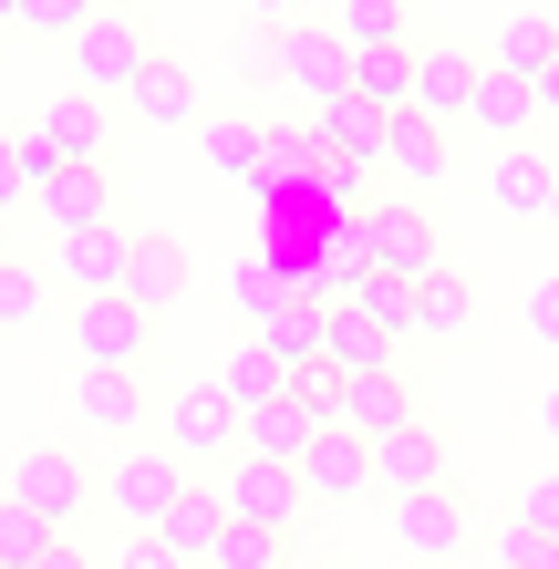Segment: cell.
<instances>
[{"label":"cell","instance_id":"obj_1","mask_svg":"<svg viewBox=\"0 0 559 569\" xmlns=\"http://www.w3.org/2000/svg\"><path fill=\"white\" fill-rule=\"evenodd\" d=\"M0 497H11V508H31L52 539H62L83 508H104V487H93V466H83L73 446H21V456H11V477H0Z\"/></svg>","mask_w":559,"mask_h":569},{"label":"cell","instance_id":"obj_2","mask_svg":"<svg viewBox=\"0 0 559 569\" xmlns=\"http://www.w3.org/2000/svg\"><path fill=\"white\" fill-rule=\"evenodd\" d=\"M208 497H218L228 528H259V539H280V549H290V528L311 518L301 508V477H290V466H259V456H228L218 477H208Z\"/></svg>","mask_w":559,"mask_h":569},{"label":"cell","instance_id":"obj_3","mask_svg":"<svg viewBox=\"0 0 559 569\" xmlns=\"http://www.w3.org/2000/svg\"><path fill=\"white\" fill-rule=\"evenodd\" d=\"M187 487H197V477H187L167 446H124V456L104 466V508L124 518V539H156V528H167V508H177Z\"/></svg>","mask_w":559,"mask_h":569},{"label":"cell","instance_id":"obj_4","mask_svg":"<svg viewBox=\"0 0 559 569\" xmlns=\"http://www.w3.org/2000/svg\"><path fill=\"white\" fill-rule=\"evenodd\" d=\"M363 259H373V280H425V270H446V249H436V218L415 208V197H373L363 208Z\"/></svg>","mask_w":559,"mask_h":569},{"label":"cell","instance_id":"obj_5","mask_svg":"<svg viewBox=\"0 0 559 569\" xmlns=\"http://www.w3.org/2000/svg\"><path fill=\"white\" fill-rule=\"evenodd\" d=\"M156 446H167L187 477H218V466L239 456V405H228L218 383H197V393H177V405H167V435H156Z\"/></svg>","mask_w":559,"mask_h":569},{"label":"cell","instance_id":"obj_6","mask_svg":"<svg viewBox=\"0 0 559 569\" xmlns=\"http://www.w3.org/2000/svg\"><path fill=\"white\" fill-rule=\"evenodd\" d=\"M270 62H280L290 93H311V114L352 93V52H342V31H321V21H280L270 31Z\"/></svg>","mask_w":559,"mask_h":569},{"label":"cell","instance_id":"obj_7","mask_svg":"<svg viewBox=\"0 0 559 569\" xmlns=\"http://www.w3.org/2000/svg\"><path fill=\"white\" fill-rule=\"evenodd\" d=\"M290 477H301V508H342V497H373V446L352 425H332V435H311L301 446V466H290Z\"/></svg>","mask_w":559,"mask_h":569},{"label":"cell","instance_id":"obj_8","mask_svg":"<svg viewBox=\"0 0 559 569\" xmlns=\"http://www.w3.org/2000/svg\"><path fill=\"white\" fill-rule=\"evenodd\" d=\"M146 62H156V52H146V31L124 21V11H93V21H83V42H73V73H83L93 104H104V93H136Z\"/></svg>","mask_w":559,"mask_h":569},{"label":"cell","instance_id":"obj_9","mask_svg":"<svg viewBox=\"0 0 559 569\" xmlns=\"http://www.w3.org/2000/svg\"><path fill=\"white\" fill-rule=\"evenodd\" d=\"M31 208H42L52 239H93V228H114V177L104 166H52V177L31 187Z\"/></svg>","mask_w":559,"mask_h":569},{"label":"cell","instance_id":"obj_10","mask_svg":"<svg viewBox=\"0 0 559 569\" xmlns=\"http://www.w3.org/2000/svg\"><path fill=\"white\" fill-rule=\"evenodd\" d=\"M477 73H487L477 52L415 42V114H425V124H467V114H477Z\"/></svg>","mask_w":559,"mask_h":569},{"label":"cell","instance_id":"obj_11","mask_svg":"<svg viewBox=\"0 0 559 569\" xmlns=\"http://www.w3.org/2000/svg\"><path fill=\"white\" fill-rule=\"evenodd\" d=\"M477 539V508L456 487H436V497H405V508H393V549L405 559H456Z\"/></svg>","mask_w":559,"mask_h":569},{"label":"cell","instance_id":"obj_12","mask_svg":"<svg viewBox=\"0 0 559 569\" xmlns=\"http://www.w3.org/2000/svg\"><path fill=\"white\" fill-rule=\"evenodd\" d=\"M446 487V446H436V425H405V435H383L373 446V497L383 508H405V497H436Z\"/></svg>","mask_w":559,"mask_h":569},{"label":"cell","instance_id":"obj_13","mask_svg":"<svg viewBox=\"0 0 559 569\" xmlns=\"http://www.w3.org/2000/svg\"><path fill=\"white\" fill-rule=\"evenodd\" d=\"M146 311H124V300H83V321H73V352H83V373H136L146 362Z\"/></svg>","mask_w":559,"mask_h":569},{"label":"cell","instance_id":"obj_14","mask_svg":"<svg viewBox=\"0 0 559 569\" xmlns=\"http://www.w3.org/2000/svg\"><path fill=\"white\" fill-rule=\"evenodd\" d=\"M21 136L42 146L52 166H104V136H114V124H104V104H93V93H52L42 124H21Z\"/></svg>","mask_w":559,"mask_h":569},{"label":"cell","instance_id":"obj_15","mask_svg":"<svg viewBox=\"0 0 559 569\" xmlns=\"http://www.w3.org/2000/svg\"><path fill=\"white\" fill-rule=\"evenodd\" d=\"M342 425L363 435V446H383V435L425 425V405H415V383H405V373L383 362V373H352V383H342Z\"/></svg>","mask_w":559,"mask_h":569},{"label":"cell","instance_id":"obj_16","mask_svg":"<svg viewBox=\"0 0 559 569\" xmlns=\"http://www.w3.org/2000/svg\"><path fill=\"white\" fill-rule=\"evenodd\" d=\"M177 300H187V249H177V239H156V228H136V259H124V311L167 321Z\"/></svg>","mask_w":559,"mask_h":569},{"label":"cell","instance_id":"obj_17","mask_svg":"<svg viewBox=\"0 0 559 569\" xmlns=\"http://www.w3.org/2000/svg\"><path fill=\"white\" fill-rule=\"evenodd\" d=\"M321 136L311 124H259V166H249V187L259 197H290V187H321Z\"/></svg>","mask_w":559,"mask_h":569},{"label":"cell","instance_id":"obj_18","mask_svg":"<svg viewBox=\"0 0 559 569\" xmlns=\"http://www.w3.org/2000/svg\"><path fill=\"white\" fill-rule=\"evenodd\" d=\"M311 136H321V156H332V166H352V177H363V166H383L393 114H373L363 93H342V104H321V114H311Z\"/></svg>","mask_w":559,"mask_h":569},{"label":"cell","instance_id":"obj_19","mask_svg":"<svg viewBox=\"0 0 559 569\" xmlns=\"http://www.w3.org/2000/svg\"><path fill=\"white\" fill-rule=\"evenodd\" d=\"M218 393H228L239 415H270L280 393H290V362H280V352L249 331V342H228V362H218Z\"/></svg>","mask_w":559,"mask_h":569},{"label":"cell","instance_id":"obj_20","mask_svg":"<svg viewBox=\"0 0 559 569\" xmlns=\"http://www.w3.org/2000/svg\"><path fill=\"white\" fill-rule=\"evenodd\" d=\"M124 259H136V228H93V239H62V280L83 300H124Z\"/></svg>","mask_w":559,"mask_h":569},{"label":"cell","instance_id":"obj_21","mask_svg":"<svg viewBox=\"0 0 559 569\" xmlns=\"http://www.w3.org/2000/svg\"><path fill=\"white\" fill-rule=\"evenodd\" d=\"M383 177H393V187H415V208H425V187L446 177V124L393 114V136H383Z\"/></svg>","mask_w":559,"mask_h":569},{"label":"cell","instance_id":"obj_22","mask_svg":"<svg viewBox=\"0 0 559 569\" xmlns=\"http://www.w3.org/2000/svg\"><path fill=\"white\" fill-rule=\"evenodd\" d=\"M467 124H487L498 136V156L508 146H529V124H539V83H518V73H477V114Z\"/></svg>","mask_w":559,"mask_h":569},{"label":"cell","instance_id":"obj_23","mask_svg":"<svg viewBox=\"0 0 559 569\" xmlns=\"http://www.w3.org/2000/svg\"><path fill=\"white\" fill-rule=\"evenodd\" d=\"M549 187H559V156H539V146H508L498 177H487V197H498L508 218H549Z\"/></svg>","mask_w":559,"mask_h":569},{"label":"cell","instance_id":"obj_24","mask_svg":"<svg viewBox=\"0 0 559 569\" xmlns=\"http://www.w3.org/2000/svg\"><path fill=\"white\" fill-rule=\"evenodd\" d=\"M73 425H93V435H136V425H146V383H136V373H83Z\"/></svg>","mask_w":559,"mask_h":569},{"label":"cell","instance_id":"obj_25","mask_svg":"<svg viewBox=\"0 0 559 569\" xmlns=\"http://www.w3.org/2000/svg\"><path fill=\"white\" fill-rule=\"evenodd\" d=\"M549 62H559V21H539V11H508L498 52H487V73H518V83H539Z\"/></svg>","mask_w":559,"mask_h":569},{"label":"cell","instance_id":"obj_26","mask_svg":"<svg viewBox=\"0 0 559 569\" xmlns=\"http://www.w3.org/2000/svg\"><path fill=\"white\" fill-rule=\"evenodd\" d=\"M352 93H363L373 114H415V42L363 52V62H352Z\"/></svg>","mask_w":559,"mask_h":569},{"label":"cell","instance_id":"obj_27","mask_svg":"<svg viewBox=\"0 0 559 569\" xmlns=\"http://www.w3.org/2000/svg\"><path fill=\"white\" fill-rule=\"evenodd\" d=\"M467 321H477L467 270H425L415 280V331H425V342H446V331H467Z\"/></svg>","mask_w":559,"mask_h":569},{"label":"cell","instance_id":"obj_28","mask_svg":"<svg viewBox=\"0 0 559 569\" xmlns=\"http://www.w3.org/2000/svg\"><path fill=\"white\" fill-rule=\"evenodd\" d=\"M124 104H136L146 124H197V83H187V62L156 52L146 73H136V93H124Z\"/></svg>","mask_w":559,"mask_h":569},{"label":"cell","instance_id":"obj_29","mask_svg":"<svg viewBox=\"0 0 559 569\" xmlns=\"http://www.w3.org/2000/svg\"><path fill=\"white\" fill-rule=\"evenodd\" d=\"M321 331H332V311H321V300H280V311L259 321V342H270L290 373H301V362H321Z\"/></svg>","mask_w":559,"mask_h":569},{"label":"cell","instance_id":"obj_30","mask_svg":"<svg viewBox=\"0 0 559 569\" xmlns=\"http://www.w3.org/2000/svg\"><path fill=\"white\" fill-rule=\"evenodd\" d=\"M321 362H332V373L352 383V373H383V362H393V342H383L363 311H332V331H321Z\"/></svg>","mask_w":559,"mask_h":569},{"label":"cell","instance_id":"obj_31","mask_svg":"<svg viewBox=\"0 0 559 569\" xmlns=\"http://www.w3.org/2000/svg\"><path fill=\"white\" fill-rule=\"evenodd\" d=\"M342 311H363V321L383 331V342H425V331H415V290H405V280H373V270H363Z\"/></svg>","mask_w":559,"mask_h":569},{"label":"cell","instance_id":"obj_32","mask_svg":"<svg viewBox=\"0 0 559 569\" xmlns=\"http://www.w3.org/2000/svg\"><path fill=\"white\" fill-rule=\"evenodd\" d=\"M218 528H228V518H218V497H208V487H187L177 508H167V528H156V539H167V549H177V559L197 569V559L218 549Z\"/></svg>","mask_w":559,"mask_h":569},{"label":"cell","instance_id":"obj_33","mask_svg":"<svg viewBox=\"0 0 559 569\" xmlns=\"http://www.w3.org/2000/svg\"><path fill=\"white\" fill-rule=\"evenodd\" d=\"M301 446H311V425L290 415V405H270V415H239V456H259V466H301Z\"/></svg>","mask_w":559,"mask_h":569},{"label":"cell","instance_id":"obj_34","mask_svg":"<svg viewBox=\"0 0 559 569\" xmlns=\"http://www.w3.org/2000/svg\"><path fill=\"white\" fill-rule=\"evenodd\" d=\"M280 405L301 415L311 435H332V425H342V373H332V362H301V373H290V393H280Z\"/></svg>","mask_w":559,"mask_h":569},{"label":"cell","instance_id":"obj_35","mask_svg":"<svg viewBox=\"0 0 559 569\" xmlns=\"http://www.w3.org/2000/svg\"><path fill=\"white\" fill-rule=\"evenodd\" d=\"M393 42H415L393 0H352V11H342V52H352V62H363V52H393Z\"/></svg>","mask_w":559,"mask_h":569},{"label":"cell","instance_id":"obj_36","mask_svg":"<svg viewBox=\"0 0 559 569\" xmlns=\"http://www.w3.org/2000/svg\"><path fill=\"white\" fill-rule=\"evenodd\" d=\"M42 177H52V156H42V146H31V136H0V218L31 208V187H42Z\"/></svg>","mask_w":559,"mask_h":569},{"label":"cell","instance_id":"obj_37","mask_svg":"<svg viewBox=\"0 0 559 569\" xmlns=\"http://www.w3.org/2000/svg\"><path fill=\"white\" fill-rule=\"evenodd\" d=\"M508 528H529V539H549V549H559V466H539V477L508 497Z\"/></svg>","mask_w":559,"mask_h":569},{"label":"cell","instance_id":"obj_38","mask_svg":"<svg viewBox=\"0 0 559 569\" xmlns=\"http://www.w3.org/2000/svg\"><path fill=\"white\" fill-rule=\"evenodd\" d=\"M197 569H290V549L259 539V528H218V549L197 559Z\"/></svg>","mask_w":559,"mask_h":569},{"label":"cell","instance_id":"obj_39","mask_svg":"<svg viewBox=\"0 0 559 569\" xmlns=\"http://www.w3.org/2000/svg\"><path fill=\"white\" fill-rule=\"evenodd\" d=\"M11 21H21V31H42V42H83V21H93V11H83V0H11Z\"/></svg>","mask_w":559,"mask_h":569},{"label":"cell","instance_id":"obj_40","mask_svg":"<svg viewBox=\"0 0 559 569\" xmlns=\"http://www.w3.org/2000/svg\"><path fill=\"white\" fill-rule=\"evenodd\" d=\"M42 549H52V528L31 518V508H11V497H0V569H31Z\"/></svg>","mask_w":559,"mask_h":569},{"label":"cell","instance_id":"obj_41","mask_svg":"<svg viewBox=\"0 0 559 569\" xmlns=\"http://www.w3.org/2000/svg\"><path fill=\"white\" fill-rule=\"evenodd\" d=\"M228 290H239V311H249V321H270L280 300H290V280L270 270V259H239V280H228Z\"/></svg>","mask_w":559,"mask_h":569},{"label":"cell","instance_id":"obj_42","mask_svg":"<svg viewBox=\"0 0 559 569\" xmlns=\"http://www.w3.org/2000/svg\"><path fill=\"white\" fill-rule=\"evenodd\" d=\"M208 156L228 166V177H249V166H259V124H249V114H218V124H208Z\"/></svg>","mask_w":559,"mask_h":569},{"label":"cell","instance_id":"obj_43","mask_svg":"<svg viewBox=\"0 0 559 569\" xmlns=\"http://www.w3.org/2000/svg\"><path fill=\"white\" fill-rule=\"evenodd\" d=\"M31 311H42V270H31V259H0V321H31Z\"/></svg>","mask_w":559,"mask_h":569},{"label":"cell","instance_id":"obj_44","mask_svg":"<svg viewBox=\"0 0 559 569\" xmlns=\"http://www.w3.org/2000/svg\"><path fill=\"white\" fill-rule=\"evenodd\" d=\"M498 569H559V549L529 539V528H508V539H498Z\"/></svg>","mask_w":559,"mask_h":569},{"label":"cell","instance_id":"obj_45","mask_svg":"<svg viewBox=\"0 0 559 569\" xmlns=\"http://www.w3.org/2000/svg\"><path fill=\"white\" fill-rule=\"evenodd\" d=\"M529 331H539V342H549V352H559V270H549V280H539V290H529Z\"/></svg>","mask_w":559,"mask_h":569},{"label":"cell","instance_id":"obj_46","mask_svg":"<svg viewBox=\"0 0 559 569\" xmlns=\"http://www.w3.org/2000/svg\"><path fill=\"white\" fill-rule=\"evenodd\" d=\"M114 569H187V559H177L167 539H124V549H114Z\"/></svg>","mask_w":559,"mask_h":569},{"label":"cell","instance_id":"obj_47","mask_svg":"<svg viewBox=\"0 0 559 569\" xmlns=\"http://www.w3.org/2000/svg\"><path fill=\"white\" fill-rule=\"evenodd\" d=\"M31 569H93V559H83L73 539H52V549H42V559H31Z\"/></svg>","mask_w":559,"mask_h":569},{"label":"cell","instance_id":"obj_48","mask_svg":"<svg viewBox=\"0 0 559 569\" xmlns=\"http://www.w3.org/2000/svg\"><path fill=\"white\" fill-rule=\"evenodd\" d=\"M539 435H549V456H559V383L539 393Z\"/></svg>","mask_w":559,"mask_h":569},{"label":"cell","instance_id":"obj_49","mask_svg":"<svg viewBox=\"0 0 559 569\" xmlns=\"http://www.w3.org/2000/svg\"><path fill=\"white\" fill-rule=\"evenodd\" d=\"M539 114H559V62H549V73H539Z\"/></svg>","mask_w":559,"mask_h":569},{"label":"cell","instance_id":"obj_50","mask_svg":"<svg viewBox=\"0 0 559 569\" xmlns=\"http://www.w3.org/2000/svg\"><path fill=\"white\" fill-rule=\"evenodd\" d=\"M549 228H559V187H549Z\"/></svg>","mask_w":559,"mask_h":569}]
</instances>
